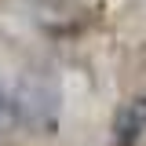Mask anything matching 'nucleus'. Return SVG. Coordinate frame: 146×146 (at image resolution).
Masks as SVG:
<instances>
[{"label":"nucleus","instance_id":"obj_1","mask_svg":"<svg viewBox=\"0 0 146 146\" xmlns=\"http://www.w3.org/2000/svg\"><path fill=\"white\" fill-rule=\"evenodd\" d=\"M15 113L29 128H55L58 113V91L48 77H26L15 95Z\"/></svg>","mask_w":146,"mask_h":146},{"label":"nucleus","instance_id":"obj_2","mask_svg":"<svg viewBox=\"0 0 146 146\" xmlns=\"http://www.w3.org/2000/svg\"><path fill=\"white\" fill-rule=\"evenodd\" d=\"M146 135V95L131 99L121 106L117 121H113V146H135Z\"/></svg>","mask_w":146,"mask_h":146},{"label":"nucleus","instance_id":"obj_3","mask_svg":"<svg viewBox=\"0 0 146 146\" xmlns=\"http://www.w3.org/2000/svg\"><path fill=\"white\" fill-rule=\"evenodd\" d=\"M15 121H18V113H15V95H7V88L0 84V135L15 124Z\"/></svg>","mask_w":146,"mask_h":146}]
</instances>
